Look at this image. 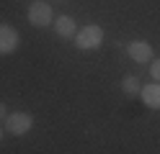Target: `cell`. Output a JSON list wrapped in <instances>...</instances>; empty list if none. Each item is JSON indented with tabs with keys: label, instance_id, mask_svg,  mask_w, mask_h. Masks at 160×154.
Instances as JSON below:
<instances>
[{
	"label": "cell",
	"instance_id": "cell-2",
	"mask_svg": "<svg viewBox=\"0 0 160 154\" xmlns=\"http://www.w3.org/2000/svg\"><path fill=\"white\" fill-rule=\"evenodd\" d=\"M31 126H34L31 113H23V110H16V113H11V116L5 118V131L13 133V136H23V133H28Z\"/></svg>",
	"mask_w": 160,
	"mask_h": 154
},
{
	"label": "cell",
	"instance_id": "cell-6",
	"mask_svg": "<svg viewBox=\"0 0 160 154\" xmlns=\"http://www.w3.org/2000/svg\"><path fill=\"white\" fill-rule=\"evenodd\" d=\"M54 31H57L59 39H75L78 36V23L70 16H59L54 21Z\"/></svg>",
	"mask_w": 160,
	"mask_h": 154
},
{
	"label": "cell",
	"instance_id": "cell-11",
	"mask_svg": "<svg viewBox=\"0 0 160 154\" xmlns=\"http://www.w3.org/2000/svg\"><path fill=\"white\" fill-rule=\"evenodd\" d=\"M0 141H3V128H0Z\"/></svg>",
	"mask_w": 160,
	"mask_h": 154
},
{
	"label": "cell",
	"instance_id": "cell-1",
	"mask_svg": "<svg viewBox=\"0 0 160 154\" xmlns=\"http://www.w3.org/2000/svg\"><path fill=\"white\" fill-rule=\"evenodd\" d=\"M75 44L78 49H83V51H91V49H98L103 44V28L101 26H96V23H88L78 31V36H75Z\"/></svg>",
	"mask_w": 160,
	"mask_h": 154
},
{
	"label": "cell",
	"instance_id": "cell-3",
	"mask_svg": "<svg viewBox=\"0 0 160 154\" xmlns=\"http://www.w3.org/2000/svg\"><path fill=\"white\" fill-rule=\"evenodd\" d=\"M52 8H49V3H42V0H36V3H31V8H28V23L36 26V28H44L52 23Z\"/></svg>",
	"mask_w": 160,
	"mask_h": 154
},
{
	"label": "cell",
	"instance_id": "cell-7",
	"mask_svg": "<svg viewBox=\"0 0 160 154\" xmlns=\"http://www.w3.org/2000/svg\"><path fill=\"white\" fill-rule=\"evenodd\" d=\"M139 98H142V103L147 108H160V82H150V85H145L142 90H139Z\"/></svg>",
	"mask_w": 160,
	"mask_h": 154
},
{
	"label": "cell",
	"instance_id": "cell-5",
	"mask_svg": "<svg viewBox=\"0 0 160 154\" xmlns=\"http://www.w3.org/2000/svg\"><path fill=\"white\" fill-rule=\"evenodd\" d=\"M127 54L134 62H139V64H147V62H152V46H150L147 41H129Z\"/></svg>",
	"mask_w": 160,
	"mask_h": 154
},
{
	"label": "cell",
	"instance_id": "cell-10",
	"mask_svg": "<svg viewBox=\"0 0 160 154\" xmlns=\"http://www.w3.org/2000/svg\"><path fill=\"white\" fill-rule=\"evenodd\" d=\"M8 118V108H5V103H0V121H5Z\"/></svg>",
	"mask_w": 160,
	"mask_h": 154
},
{
	"label": "cell",
	"instance_id": "cell-9",
	"mask_svg": "<svg viewBox=\"0 0 160 154\" xmlns=\"http://www.w3.org/2000/svg\"><path fill=\"white\" fill-rule=\"evenodd\" d=\"M150 77H152L155 82H160V59L150 62Z\"/></svg>",
	"mask_w": 160,
	"mask_h": 154
},
{
	"label": "cell",
	"instance_id": "cell-8",
	"mask_svg": "<svg viewBox=\"0 0 160 154\" xmlns=\"http://www.w3.org/2000/svg\"><path fill=\"white\" fill-rule=\"evenodd\" d=\"M122 90L127 92V95H139V90H142V85H139V80L134 75H127L124 82H122Z\"/></svg>",
	"mask_w": 160,
	"mask_h": 154
},
{
	"label": "cell",
	"instance_id": "cell-4",
	"mask_svg": "<svg viewBox=\"0 0 160 154\" xmlns=\"http://www.w3.org/2000/svg\"><path fill=\"white\" fill-rule=\"evenodd\" d=\"M21 44V36L11 23H0V54H13Z\"/></svg>",
	"mask_w": 160,
	"mask_h": 154
}]
</instances>
